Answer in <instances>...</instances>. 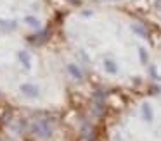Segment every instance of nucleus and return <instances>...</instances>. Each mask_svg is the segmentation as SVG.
<instances>
[{
  "label": "nucleus",
  "instance_id": "1",
  "mask_svg": "<svg viewBox=\"0 0 161 141\" xmlns=\"http://www.w3.org/2000/svg\"><path fill=\"white\" fill-rule=\"evenodd\" d=\"M31 131L40 138H50L52 136V127L49 126L47 122H36L31 126Z\"/></svg>",
  "mask_w": 161,
  "mask_h": 141
},
{
  "label": "nucleus",
  "instance_id": "3",
  "mask_svg": "<svg viewBox=\"0 0 161 141\" xmlns=\"http://www.w3.org/2000/svg\"><path fill=\"white\" fill-rule=\"evenodd\" d=\"M142 119L146 120V122H153V119H154L153 107H151V103H147V102L142 103Z\"/></svg>",
  "mask_w": 161,
  "mask_h": 141
},
{
  "label": "nucleus",
  "instance_id": "2",
  "mask_svg": "<svg viewBox=\"0 0 161 141\" xmlns=\"http://www.w3.org/2000/svg\"><path fill=\"white\" fill-rule=\"evenodd\" d=\"M19 89H21L23 95H26L28 98H36V96L40 95V89L36 84H31V83H25V84L19 86Z\"/></svg>",
  "mask_w": 161,
  "mask_h": 141
},
{
  "label": "nucleus",
  "instance_id": "6",
  "mask_svg": "<svg viewBox=\"0 0 161 141\" xmlns=\"http://www.w3.org/2000/svg\"><path fill=\"white\" fill-rule=\"evenodd\" d=\"M104 69L109 72V74H116V72H118V65H116V62L113 60V58H109V57L104 58Z\"/></svg>",
  "mask_w": 161,
  "mask_h": 141
},
{
  "label": "nucleus",
  "instance_id": "9",
  "mask_svg": "<svg viewBox=\"0 0 161 141\" xmlns=\"http://www.w3.org/2000/svg\"><path fill=\"white\" fill-rule=\"evenodd\" d=\"M25 23L30 24V26H33V28H40V21L36 19V17H33V16H26L25 17Z\"/></svg>",
  "mask_w": 161,
  "mask_h": 141
},
{
  "label": "nucleus",
  "instance_id": "8",
  "mask_svg": "<svg viewBox=\"0 0 161 141\" xmlns=\"http://www.w3.org/2000/svg\"><path fill=\"white\" fill-rule=\"evenodd\" d=\"M132 29H133V33H137L139 36H142L144 40H149V34H147V31L144 29L142 26H137V24H133V26H132Z\"/></svg>",
  "mask_w": 161,
  "mask_h": 141
},
{
  "label": "nucleus",
  "instance_id": "7",
  "mask_svg": "<svg viewBox=\"0 0 161 141\" xmlns=\"http://www.w3.org/2000/svg\"><path fill=\"white\" fill-rule=\"evenodd\" d=\"M68 72H69L75 79H81V78H83V72L80 71V67H78L76 64H68Z\"/></svg>",
  "mask_w": 161,
  "mask_h": 141
},
{
  "label": "nucleus",
  "instance_id": "5",
  "mask_svg": "<svg viewBox=\"0 0 161 141\" xmlns=\"http://www.w3.org/2000/svg\"><path fill=\"white\" fill-rule=\"evenodd\" d=\"M18 28V23L16 21H5V19H0V29L9 33V31H14Z\"/></svg>",
  "mask_w": 161,
  "mask_h": 141
},
{
  "label": "nucleus",
  "instance_id": "11",
  "mask_svg": "<svg viewBox=\"0 0 161 141\" xmlns=\"http://www.w3.org/2000/svg\"><path fill=\"white\" fill-rule=\"evenodd\" d=\"M154 7H156V9H161V0H156V2H154Z\"/></svg>",
  "mask_w": 161,
  "mask_h": 141
},
{
  "label": "nucleus",
  "instance_id": "4",
  "mask_svg": "<svg viewBox=\"0 0 161 141\" xmlns=\"http://www.w3.org/2000/svg\"><path fill=\"white\" fill-rule=\"evenodd\" d=\"M18 60L21 62V65L26 69V71H30V67H31V60H30V55L26 50H19L18 52Z\"/></svg>",
  "mask_w": 161,
  "mask_h": 141
},
{
  "label": "nucleus",
  "instance_id": "10",
  "mask_svg": "<svg viewBox=\"0 0 161 141\" xmlns=\"http://www.w3.org/2000/svg\"><path fill=\"white\" fill-rule=\"evenodd\" d=\"M139 55H140V62H142V64H147V60H149V55H147L146 48L140 47V48H139Z\"/></svg>",
  "mask_w": 161,
  "mask_h": 141
}]
</instances>
